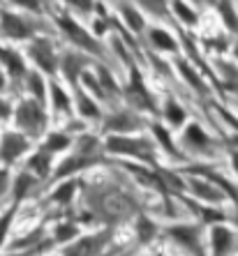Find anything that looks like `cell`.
<instances>
[{
    "instance_id": "1",
    "label": "cell",
    "mask_w": 238,
    "mask_h": 256,
    "mask_svg": "<svg viewBox=\"0 0 238 256\" xmlns=\"http://www.w3.org/2000/svg\"><path fill=\"white\" fill-rule=\"evenodd\" d=\"M26 150V141L21 136H17V134H7L5 138H3V150H0V155H3V160H14V157H19L21 152Z\"/></svg>"
},
{
    "instance_id": "2",
    "label": "cell",
    "mask_w": 238,
    "mask_h": 256,
    "mask_svg": "<svg viewBox=\"0 0 238 256\" xmlns=\"http://www.w3.org/2000/svg\"><path fill=\"white\" fill-rule=\"evenodd\" d=\"M3 24H5V32L10 37H26L28 35V26H26L21 18L12 16V14H5Z\"/></svg>"
},
{
    "instance_id": "3",
    "label": "cell",
    "mask_w": 238,
    "mask_h": 256,
    "mask_svg": "<svg viewBox=\"0 0 238 256\" xmlns=\"http://www.w3.org/2000/svg\"><path fill=\"white\" fill-rule=\"evenodd\" d=\"M231 244V233L226 228H215L213 231V250H215V256H222Z\"/></svg>"
},
{
    "instance_id": "4",
    "label": "cell",
    "mask_w": 238,
    "mask_h": 256,
    "mask_svg": "<svg viewBox=\"0 0 238 256\" xmlns=\"http://www.w3.org/2000/svg\"><path fill=\"white\" fill-rule=\"evenodd\" d=\"M33 58H35L37 62L44 67V70H54V65H56V62H54V54L49 51V46L44 42L33 46Z\"/></svg>"
},
{
    "instance_id": "5",
    "label": "cell",
    "mask_w": 238,
    "mask_h": 256,
    "mask_svg": "<svg viewBox=\"0 0 238 256\" xmlns=\"http://www.w3.org/2000/svg\"><path fill=\"white\" fill-rule=\"evenodd\" d=\"M19 120H21L26 127H35L37 122L42 120V116H40V111H37L35 104H24L21 111H19Z\"/></svg>"
},
{
    "instance_id": "6",
    "label": "cell",
    "mask_w": 238,
    "mask_h": 256,
    "mask_svg": "<svg viewBox=\"0 0 238 256\" xmlns=\"http://www.w3.org/2000/svg\"><path fill=\"white\" fill-rule=\"evenodd\" d=\"M102 244V238H88V240H81V242L77 244V247H72L70 254L67 256H90L93 252L97 250Z\"/></svg>"
},
{
    "instance_id": "7",
    "label": "cell",
    "mask_w": 238,
    "mask_h": 256,
    "mask_svg": "<svg viewBox=\"0 0 238 256\" xmlns=\"http://www.w3.org/2000/svg\"><path fill=\"white\" fill-rule=\"evenodd\" d=\"M0 58L7 62V67H10V72H12V74H21V72H24V62H21V58H19L17 54L0 48Z\"/></svg>"
},
{
    "instance_id": "8",
    "label": "cell",
    "mask_w": 238,
    "mask_h": 256,
    "mask_svg": "<svg viewBox=\"0 0 238 256\" xmlns=\"http://www.w3.org/2000/svg\"><path fill=\"white\" fill-rule=\"evenodd\" d=\"M63 26H65L67 30H70V35L74 37V40H77L79 44H84V46H88V48H95V44L90 42L88 37H84L86 32H84V30H81V28H79L77 24H70V21H63Z\"/></svg>"
},
{
    "instance_id": "9",
    "label": "cell",
    "mask_w": 238,
    "mask_h": 256,
    "mask_svg": "<svg viewBox=\"0 0 238 256\" xmlns=\"http://www.w3.org/2000/svg\"><path fill=\"white\" fill-rule=\"evenodd\" d=\"M137 146H141V143L123 141V138H111V141H109V148L116 150V152H139Z\"/></svg>"
},
{
    "instance_id": "10",
    "label": "cell",
    "mask_w": 238,
    "mask_h": 256,
    "mask_svg": "<svg viewBox=\"0 0 238 256\" xmlns=\"http://www.w3.org/2000/svg\"><path fill=\"white\" fill-rule=\"evenodd\" d=\"M153 42L157 44L160 48H176V44H173V40L167 35V32H162V30H153Z\"/></svg>"
},
{
    "instance_id": "11",
    "label": "cell",
    "mask_w": 238,
    "mask_h": 256,
    "mask_svg": "<svg viewBox=\"0 0 238 256\" xmlns=\"http://www.w3.org/2000/svg\"><path fill=\"white\" fill-rule=\"evenodd\" d=\"M72 194H74V182H67L65 187H60V190L56 192L54 198H56V201H67Z\"/></svg>"
},
{
    "instance_id": "12",
    "label": "cell",
    "mask_w": 238,
    "mask_h": 256,
    "mask_svg": "<svg viewBox=\"0 0 238 256\" xmlns=\"http://www.w3.org/2000/svg\"><path fill=\"white\" fill-rule=\"evenodd\" d=\"M65 146H70V141H67L65 136H58V134H54V136H49V148H54V150H63Z\"/></svg>"
},
{
    "instance_id": "13",
    "label": "cell",
    "mask_w": 238,
    "mask_h": 256,
    "mask_svg": "<svg viewBox=\"0 0 238 256\" xmlns=\"http://www.w3.org/2000/svg\"><path fill=\"white\" fill-rule=\"evenodd\" d=\"M167 116H169V120H171V122H183V118H185L183 108H178L176 104H171V106L167 108Z\"/></svg>"
},
{
    "instance_id": "14",
    "label": "cell",
    "mask_w": 238,
    "mask_h": 256,
    "mask_svg": "<svg viewBox=\"0 0 238 256\" xmlns=\"http://www.w3.org/2000/svg\"><path fill=\"white\" fill-rule=\"evenodd\" d=\"M81 114L84 116H97V108L93 102H88L86 97H81Z\"/></svg>"
},
{
    "instance_id": "15",
    "label": "cell",
    "mask_w": 238,
    "mask_h": 256,
    "mask_svg": "<svg viewBox=\"0 0 238 256\" xmlns=\"http://www.w3.org/2000/svg\"><path fill=\"white\" fill-rule=\"evenodd\" d=\"M125 16H127V21L132 24V28H134V30L141 28V18H139V14L134 12V10H125Z\"/></svg>"
},
{
    "instance_id": "16",
    "label": "cell",
    "mask_w": 238,
    "mask_h": 256,
    "mask_svg": "<svg viewBox=\"0 0 238 256\" xmlns=\"http://www.w3.org/2000/svg\"><path fill=\"white\" fill-rule=\"evenodd\" d=\"M54 102H56V106H58V108H65L67 106V97L63 95V90H60V88H54Z\"/></svg>"
},
{
    "instance_id": "17",
    "label": "cell",
    "mask_w": 238,
    "mask_h": 256,
    "mask_svg": "<svg viewBox=\"0 0 238 256\" xmlns=\"http://www.w3.org/2000/svg\"><path fill=\"white\" fill-rule=\"evenodd\" d=\"M109 125H111V130H132L127 118H116V120H111Z\"/></svg>"
},
{
    "instance_id": "18",
    "label": "cell",
    "mask_w": 238,
    "mask_h": 256,
    "mask_svg": "<svg viewBox=\"0 0 238 256\" xmlns=\"http://www.w3.org/2000/svg\"><path fill=\"white\" fill-rule=\"evenodd\" d=\"M187 136H190L194 143H199V146H201V143H206V136H203V134H201L199 130H196V127H190V132H187Z\"/></svg>"
},
{
    "instance_id": "19",
    "label": "cell",
    "mask_w": 238,
    "mask_h": 256,
    "mask_svg": "<svg viewBox=\"0 0 238 256\" xmlns=\"http://www.w3.org/2000/svg\"><path fill=\"white\" fill-rule=\"evenodd\" d=\"M30 187V178L28 176H21L19 178V187H17V196H24V192Z\"/></svg>"
},
{
    "instance_id": "20",
    "label": "cell",
    "mask_w": 238,
    "mask_h": 256,
    "mask_svg": "<svg viewBox=\"0 0 238 256\" xmlns=\"http://www.w3.org/2000/svg\"><path fill=\"white\" fill-rule=\"evenodd\" d=\"M173 7H176V12H178L180 16L185 18V21H190V24H194V16H192V12H190V10H187L185 5H173Z\"/></svg>"
},
{
    "instance_id": "21",
    "label": "cell",
    "mask_w": 238,
    "mask_h": 256,
    "mask_svg": "<svg viewBox=\"0 0 238 256\" xmlns=\"http://www.w3.org/2000/svg\"><path fill=\"white\" fill-rule=\"evenodd\" d=\"M10 220H12V212H7L3 220H0V242H3V238H5L7 233V226H10Z\"/></svg>"
},
{
    "instance_id": "22",
    "label": "cell",
    "mask_w": 238,
    "mask_h": 256,
    "mask_svg": "<svg viewBox=\"0 0 238 256\" xmlns=\"http://www.w3.org/2000/svg\"><path fill=\"white\" fill-rule=\"evenodd\" d=\"M30 88H33V92L42 95V78H40V76H30Z\"/></svg>"
},
{
    "instance_id": "23",
    "label": "cell",
    "mask_w": 238,
    "mask_h": 256,
    "mask_svg": "<svg viewBox=\"0 0 238 256\" xmlns=\"http://www.w3.org/2000/svg\"><path fill=\"white\" fill-rule=\"evenodd\" d=\"M30 164H33V166H37V171H40V173H47V160H44V157H35Z\"/></svg>"
},
{
    "instance_id": "24",
    "label": "cell",
    "mask_w": 238,
    "mask_h": 256,
    "mask_svg": "<svg viewBox=\"0 0 238 256\" xmlns=\"http://www.w3.org/2000/svg\"><path fill=\"white\" fill-rule=\"evenodd\" d=\"M180 70H183V74H185V76H187V78H190V81H192V84H194V86H201V81H199V78H196L194 74H192V70H190V67H187V65H180Z\"/></svg>"
},
{
    "instance_id": "25",
    "label": "cell",
    "mask_w": 238,
    "mask_h": 256,
    "mask_svg": "<svg viewBox=\"0 0 238 256\" xmlns=\"http://www.w3.org/2000/svg\"><path fill=\"white\" fill-rule=\"evenodd\" d=\"M70 236H74V228H72V226H63V228H58V240H67Z\"/></svg>"
},
{
    "instance_id": "26",
    "label": "cell",
    "mask_w": 238,
    "mask_h": 256,
    "mask_svg": "<svg viewBox=\"0 0 238 256\" xmlns=\"http://www.w3.org/2000/svg\"><path fill=\"white\" fill-rule=\"evenodd\" d=\"M5 180H7L5 171H0V194H3V190H5Z\"/></svg>"
}]
</instances>
